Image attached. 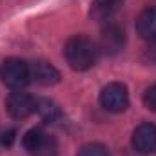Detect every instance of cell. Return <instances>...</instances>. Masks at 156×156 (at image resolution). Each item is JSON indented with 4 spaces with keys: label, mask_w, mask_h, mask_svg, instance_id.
I'll return each instance as SVG.
<instances>
[{
    "label": "cell",
    "mask_w": 156,
    "mask_h": 156,
    "mask_svg": "<svg viewBox=\"0 0 156 156\" xmlns=\"http://www.w3.org/2000/svg\"><path fill=\"white\" fill-rule=\"evenodd\" d=\"M144 104H145L147 109H151V111L156 113V83L151 85V87L144 93Z\"/></svg>",
    "instance_id": "cell-13"
},
{
    "label": "cell",
    "mask_w": 156,
    "mask_h": 156,
    "mask_svg": "<svg viewBox=\"0 0 156 156\" xmlns=\"http://www.w3.org/2000/svg\"><path fill=\"white\" fill-rule=\"evenodd\" d=\"M37 113H38L40 116L44 118V122H47V123L56 122V118L60 116L58 107H56L53 102H49V100H37Z\"/></svg>",
    "instance_id": "cell-11"
},
{
    "label": "cell",
    "mask_w": 156,
    "mask_h": 156,
    "mask_svg": "<svg viewBox=\"0 0 156 156\" xmlns=\"http://www.w3.org/2000/svg\"><path fill=\"white\" fill-rule=\"evenodd\" d=\"M22 145L31 156H55V153H56L55 140L40 127L29 129L24 134Z\"/></svg>",
    "instance_id": "cell-3"
},
{
    "label": "cell",
    "mask_w": 156,
    "mask_h": 156,
    "mask_svg": "<svg viewBox=\"0 0 156 156\" xmlns=\"http://www.w3.org/2000/svg\"><path fill=\"white\" fill-rule=\"evenodd\" d=\"M133 147L138 154H151L156 151V125L154 123H140L133 133Z\"/></svg>",
    "instance_id": "cell-6"
},
{
    "label": "cell",
    "mask_w": 156,
    "mask_h": 156,
    "mask_svg": "<svg viewBox=\"0 0 156 156\" xmlns=\"http://www.w3.org/2000/svg\"><path fill=\"white\" fill-rule=\"evenodd\" d=\"M120 4H122V0H93L91 16L94 20H105L116 11Z\"/></svg>",
    "instance_id": "cell-10"
},
{
    "label": "cell",
    "mask_w": 156,
    "mask_h": 156,
    "mask_svg": "<svg viewBox=\"0 0 156 156\" xmlns=\"http://www.w3.org/2000/svg\"><path fill=\"white\" fill-rule=\"evenodd\" d=\"M76 156H111V153L102 144H85L80 147Z\"/></svg>",
    "instance_id": "cell-12"
},
{
    "label": "cell",
    "mask_w": 156,
    "mask_h": 156,
    "mask_svg": "<svg viewBox=\"0 0 156 156\" xmlns=\"http://www.w3.org/2000/svg\"><path fill=\"white\" fill-rule=\"evenodd\" d=\"M123 42H125V33H123V27L122 26L111 22V24H107L102 29L100 44H102V49L107 55H116L118 51L123 47Z\"/></svg>",
    "instance_id": "cell-7"
},
{
    "label": "cell",
    "mask_w": 156,
    "mask_h": 156,
    "mask_svg": "<svg viewBox=\"0 0 156 156\" xmlns=\"http://www.w3.org/2000/svg\"><path fill=\"white\" fill-rule=\"evenodd\" d=\"M64 55H66V60H67L71 69L87 71L94 66L98 49L93 44V40H89L87 37H82V35H76V37H71L67 40V44L64 47Z\"/></svg>",
    "instance_id": "cell-1"
},
{
    "label": "cell",
    "mask_w": 156,
    "mask_h": 156,
    "mask_svg": "<svg viewBox=\"0 0 156 156\" xmlns=\"http://www.w3.org/2000/svg\"><path fill=\"white\" fill-rule=\"evenodd\" d=\"M100 105L109 113H122L129 107L127 87L120 82L107 83L100 93Z\"/></svg>",
    "instance_id": "cell-4"
},
{
    "label": "cell",
    "mask_w": 156,
    "mask_h": 156,
    "mask_svg": "<svg viewBox=\"0 0 156 156\" xmlns=\"http://www.w3.org/2000/svg\"><path fill=\"white\" fill-rule=\"evenodd\" d=\"M31 69V82L38 83V85H55L60 82V73L55 66H51L49 62L38 60L35 64H29Z\"/></svg>",
    "instance_id": "cell-9"
},
{
    "label": "cell",
    "mask_w": 156,
    "mask_h": 156,
    "mask_svg": "<svg viewBox=\"0 0 156 156\" xmlns=\"http://www.w3.org/2000/svg\"><path fill=\"white\" fill-rule=\"evenodd\" d=\"M13 140H15V131H7V133H4V136H2V144H4V145H11Z\"/></svg>",
    "instance_id": "cell-14"
},
{
    "label": "cell",
    "mask_w": 156,
    "mask_h": 156,
    "mask_svg": "<svg viewBox=\"0 0 156 156\" xmlns=\"http://www.w3.org/2000/svg\"><path fill=\"white\" fill-rule=\"evenodd\" d=\"M0 76L7 87L18 91L31 82V69H29V64L20 58H7L2 64Z\"/></svg>",
    "instance_id": "cell-2"
},
{
    "label": "cell",
    "mask_w": 156,
    "mask_h": 156,
    "mask_svg": "<svg viewBox=\"0 0 156 156\" xmlns=\"http://www.w3.org/2000/svg\"><path fill=\"white\" fill-rule=\"evenodd\" d=\"M136 33L145 42H156V5L145 7L136 18Z\"/></svg>",
    "instance_id": "cell-8"
},
{
    "label": "cell",
    "mask_w": 156,
    "mask_h": 156,
    "mask_svg": "<svg viewBox=\"0 0 156 156\" xmlns=\"http://www.w3.org/2000/svg\"><path fill=\"white\" fill-rule=\"evenodd\" d=\"M7 113L9 116L15 120H24V118L31 116L33 113H37V98H33L27 93H22L20 89L11 93L7 102H5Z\"/></svg>",
    "instance_id": "cell-5"
}]
</instances>
